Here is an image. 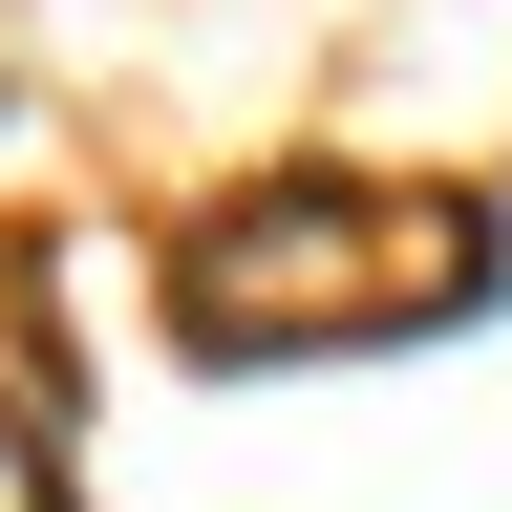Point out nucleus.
Listing matches in <instances>:
<instances>
[{"label":"nucleus","mask_w":512,"mask_h":512,"mask_svg":"<svg viewBox=\"0 0 512 512\" xmlns=\"http://www.w3.org/2000/svg\"><path fill=\"white\" fill-rule=\"evenodd\" d=\"M0 512H43V448H22V427H0Z\"/></svg>","instance_id":"obj_1"}]
</instances>
